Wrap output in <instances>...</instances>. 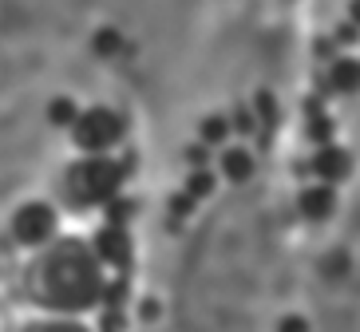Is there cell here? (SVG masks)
Listing matches in <instances>:
<instances>
[{
	"label": "cell",
	"mask_w": 360,
	"mask_h": 332,
	"mask_svg": "<svg viewBox=\"0 0 360 332\" xmlns=\"http://www.w3.org/2000/svg\"><path fill=\"white\" fill-rule=\"evenodd\" d=\"M32 332H84V328H75V324H44V328H32Z\"/></svg>",
	"instance_id": "obj_17"
},
{
	"label": "cell",
	"mask_w": 360,
	"mask_h": 332,
	"mask_svg": "<svg viewBox=\"0 0 360 332\" xmlns=\"http://www.w3.org/2000/svg\"><path fill=\"white\" fill-rule=\"evenodd\" d=\"M257 111H262L265 123H274V119H277V103H274V95H265V91H262V95H257Z\"/></svg>",
	"instance_id": "obj_16"
},
{
	"label": "cell",
	"mask_w": 360,
	"mask_h": 332,
	"mask_svg": "<svg viewBox=\"0 0 360 332\" xmlns=\"http://www.w3.org/2000/svg\"><path fill=\"white\" fill-rule=\"evenodd\" d=\"M202 135H206V142H222V135H226V123L218 115H210L206 123H202Z\"/></svg>",
	"instance_id": "obj_13"
},
{
	"label": "cell",
	"mask_w": 360,
	"mask_h": 332,
	"mask_svg": "<svg viewBox=\"0 0 360 332\" xmlns=\"http://www.w3.org/2000/svg\"><path fill=\"white\" fill-rule=\"evenodd\" d=\"M75 142L84 150H91V154H99V150H107L111 142L123 135V119L115 115V111H107V107H91L84 111V115L75 119Z\"/></svg>",
	"instance_id": "obj_3"
},
{
	"label": "cell",
	"mask_w": 360,
	"mask_h": 332,
	"mask_svg": "<svg viewBox=\"0 0 360 332\" xmlns=\"http://www.w3.org/2000/svg\"><path fill=\"white\" fill-rule=\"evenodd\" d=\"M32 297L48 309H64V312L87 309L99 297L96 258L79 241L56 246L48 258H40L32 265Z\"/></svg>",
	"instance_id": "obj_1"
},
{
	"label": "cell",
	"mask_w": 360,
	"mask_h": 332,
	"mask_svg": "<svg viewBox=\"0 0 360 332\" xmlns=\"http://www.w3.org/2000/svg\"><path fill=\"white\" fill-rule=\"evenodd\" d=\"M96 253L103 261H111L115 269H127L131 265V241H127V234H123V225H103L96 234Z\"/></svg>",
	"instance_id": "obj_5"
},
{
	"label": "cell",
	"mask_w": 360,
	"mask_h": 332,
	"mask_svg": "<svg viewBox=\"0 0 360 332\" xmlns=\"http://www.w3.org/2000/svg\"><path fill=\"white\" fill-rule=\"evenodd\" d=\"M123 182V166L111 159H87L68 171V194L75 202H111Z\"/></svg>",
	"instance_id": "obj_2"
},
{
	"label": "cell",
	"mask_w": 360,
	"mask_h": 332,
	"mask_svg": "<svg viewBox=\"0 0 360 332\" xmlns=\"http://www.w3.org/2000/svg\"><path fill=\"white\" fill-rule=\"evenodd\" d=\"M333 206H337V198H333V190L328 186H317V190H305L301 194V214L305 218H328L333 214Z\"/></svg>",
	"instance_id": "obj_7"
},
{
	"label": "cell",
	"mask_w": 360,
	"mask_h": 332,
	"mask_svg": "<svg viewBox=\"0 0 360 332\" xmlns=\"http://www.w3.org/2000/svg\"><path fill=\"white\" fill-rule=\"evenodd\" d=\"M123 293H127V285H123V281H115V285H107V289H103L107 309H119V300H123Z\"/></svg>",
	"instance_id": "obj_15"
},
{
	"label": "cell",
	"mask_w": 360,
	"mask_h": 332,
	"mask_svg": "<svg viewBox=\"0 0 360 332\" xmlns=\"http://www.w3.org/2000/svg\"><path fill=\"white\" fill-rule=\"evenodd\" d=\"M56 230V214L48 210V206L32 202V206H24L20 214L12 218V234H16V241L20 246H40V241H48Z\"/></svg>",
	"instance_id": "obj_4"
},
{
	"label": "cell",
	"mask_w": 360,
	"mask_h": 332,
	"mask_svg": "<svg viewBox=\"0 0 360 332\" xmlns=\"http://www.w3.org/2000/svg\"><path fill=\"white\" fill-rule=\"evenodd\" d=\"M131 210H135V206H131V202H107V218H111V222H127V218H131Z\"/></svg>",
	"instance_id": "obj_14"
},
{
	"label": "cell",
	"mask_w": 360,
	"mask_h": 332,
	"mask_svg": "<svg viewBox=\"0 0 360 332\" xmlns=\"http://www.w3.org/2000/svg\"><path fill=\"white\" fill-rule=\"evenodd\" d=\"M281 332H305V321H297V317H293V321L281 324Z\"/></svg>",
	"instance_id": "obj_21"
},
{
	"label": "cell",
	"mask_w": 360,
	"mask_h": 332,
	"mask_svg": "<svg viewBox=\"0 0 360 332\" xmlns=\"http://www.w3.org/2000/svg\"><path fill=\"white\" fill-rule=\"evenodd\" d=\"M349 16H352V24H360V0H352V8H349Z\"/></svg>",
	"instance_id": "obj_23"
},
{
	"label": "cell",
	"mask_w": 360,
	"mask_h": 332,
	"mask_svg": "<svg viewBox=\"0 0 360 332\" xmlns=\"http://www.w3.org/2000/svg\"><path fill=\"white\" fill-rule=\"evenodd\" d=\"M210 190H214L210 171H194L191 174V194H194V198H202V194H210Z\"/></svg>",
	"instance_id": "obj_12"
},
{
	"label": "cell",
	"mask_w": 360,
	"mask_h": 332,
	"mask_svg": "<svg viewBox=\"0 0 360 332\" xmlns=\"http://www.w3.org/2000/svg\"><path fill=\"white\" fill-rule=\"evenodd\" d=\"M309 135H313L317 142H328V135H333V123L321 115V103H317V99L309 103Z\"/></svg>",
	"instance_id": "obj_10"
},
{
	"label": "cell",
	"mask_w": 360,
	"mask_h": 332,
	"mask_svg": "<svg viewBox=\"0 0 360 332\" xmlns=\"http://www.w3.org/2000/svg\"><path fill=\"white\" fill-rule=\"evenodd\" d=\"M48 119H52L56 127H68V123L75 127V119H79V115H75V107L68 103V99H56L52 107H48Z\"/></svg>",
	"instance_id": "obj_11"
},
{
	"label": "cell",
	"mask_w": 360,
	"mask_h": 332,
	"mask_svg": "<svg viewBox=\"0 0 360 332\" xmlns=\"http://www.w3.org/2000/svg\"><path fill=\"white\" fill-rule=\"evenodd\" d=\"M222 166H226V174H230L233 182H245V178H250V171H254V162H250V154H245V150H226Z\"/></svg>",
	"instance_id": "obj_9"
},
{
	"label": "cell",
	"mask_w": 360,
	"mask_h": 332,
	"mask_svg": "<svg viewBox=\"0 0 360 332\" xmlns=\"http://www.w3.org/2000/svg\"><path fill=\"white\" fill-rule=\"evenodd\" d=\"M328 87L356 91L360 87V60H333V67H328Z\"/></svg>",
	"instance_id": "obj_8"
},
{
	"label": "cell",
	"mask_w": 360,
	"mask_h": 332,
	"mask_svg": "<svg viewBox=\"0 0 360 332\" xmlns=\"http://www.w3.org/2000/svg\"><path fill=\"white\" fill-rule=\"evenodd\" d=\"M238 131H254V119H250V111H238Z\"/></svg>",
	"instance_id": "obj_20"
},
{
	"label": "cell",
	"mask_w": 360,
	"mask_h": 332,
	"mask_svg": "<svg viewBox=\"0 0 360 332\" xmlns=\"http://www.w3.org/2000/svg\"><path fill=\"white\" fill-rule=\"evenodd\" d=\"M186 154H191V162H194V166H202V162H206V147H191Z\"/></svg>",
	"instance_id": "obj_19"
},
{
	"label": "cell",
	"mask_w": 360,
	"mask_h": 332,
	"mask_svg": "<svg viewBox=\"0 0 360 332\" xmlns=\"http://www.w3.org/2000/svg\"><path fill=\"white\" fill-rule=\"evenodd\" d=\"M191 198H194V194H191ZM191 198H179V202H170V206H174V214H186V210H191Z\"/></svg>",
	"instance_id": "obj_22"
},
{
	"label": "cell",
	"mask_w": 360,
	"mask_h": 332,
	"mask_svg": "<svg viewBox=\"0 0 360 332\" xmlns=\"http://www.w3.org/2000/svg\"><path fill=\"white\" fill-rule=\"evenodd\" d=\"M119 328H123V321H119L115 312H107V317H103V332H119Z\"/></svg>",
	"instance_id": "obj_18"
},
{
	"label": "cell",
	"mask_w": 360,
	"mask_h": 332,
	"mask_svg": "<svg viewBox=\"0 0 360 332\" xmlns=\"http://www.w3.org/2000/svg\"><path fill=\"white\" fill-rule=\"evenodd\" d=\"M313 171H317L321 178H328V182H337V178L349 174V154L340 147H321L317 159H313Z\"/></svg>",
	"instance_id": "obj_6"
}]
</instances>
